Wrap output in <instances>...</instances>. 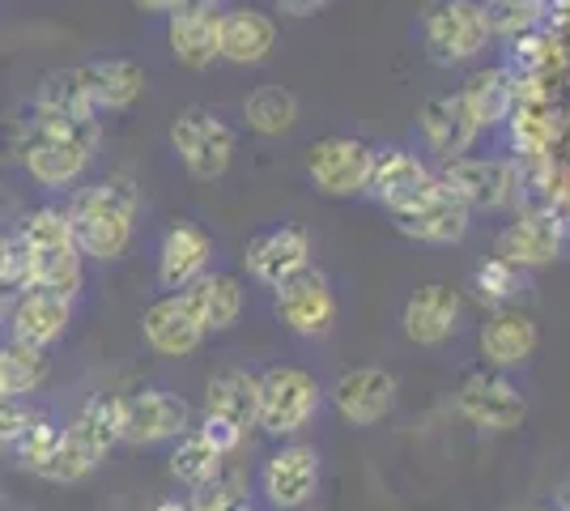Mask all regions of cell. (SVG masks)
I'll return each instance as SVG.
<instances>
[{
    "label": "cell",
    "mask_w": 570,
    "mask_h": 511,
    "mask_svg": "<svg viewBox=\"0 0 570 511\" xmlns=\"http://www.w3.org/2000/svg\"><path fill=\"white\" fill-rule=\"evenodd\" d=\"M277 316L298 337H328L336 324V294L328 277L315 265L294 273L285 286H277Z\"/></svg>",
    "instance_id": "7c38bea8"
},
{
    "label": "cell",
    "mask_w": 570,
    "mask_h": 511,
    "mask_svg": "<svg viewBox=\"0 0 570 511\" xmlns=\"http://www.w3.org/2000/svg\"><path fill=\"white\" fill-rule=\"evenodd\" d=\"M69 320H72V298L22 286V291L13 294L9 312H4V333H9V341L48 350V345H56V341L65 337Z\"/></svg>",
    "instance_id": "5bb4252c"
},
{
    "label": "cell",
    "mask_w": 570,
    "mask_h": 511,
    "mask_svg": "<svg viewBox=\"0 0 570 511\" xmlns=\"http://www.w3.org/2000/svg\"><path fill=\"white\" fill-rule=\"evenodd\" d=\"M520 291H528V277H523L520 265H511V261H485V265L476 268V294L481 298H490V303H511Z\"/></svg>",
    "instance_id": "d590c367"
},
{
    "label": "cell",
    "mask_w": 570,
    "mask_h": 511,
    "mask_svg": "<svg viewBox=\"0 0 570 511\" xmlns=\"http://www.w3.org/2000/svg\"><path fill=\"white\" fill-rule=\"evenodd\" d=\"M455 410L481 431H515L528 417V396L520 392V384H511L499 371H473L460 384Z\"/></svg>",
    "instance_id": "8fae6325"
},
{
    "label": "cell",
    "mask_w": 570,
    "mask_h": 511,
    "mask_svg": "<svg viewBox=\"0 0 570 511\" xmlns=\"http://www.w3.org/2000/svg\"><path fill=\"white\" fill-rule=\"evenodd\" d=\"M18 291H22V247H18L13 235L0 230V316L9 312Z\"/></svg>",
    "instance_id": "74e56055"
},
{
    "label": "cell",
    "mask_w": 570,
    "mask_h": 511,
    "mask_svg": "<svg viewBox=\"0 0 570 511\" xmlns=\"http://www.w3.org/2000/svg\"><path fill=\"white\" fill-rule=\"evenodd\" d=\"M170 149L179 154V163L188 167L191 179L214 184L230 170L235 158V128L222 120L209 107H184L170 120Z\"/></svg>",
    "instance_id": "277c9868"
},
{
    "label": "cell",
    "mask_w": 570,
    "mask_h": 511,
    "mask_svg": "<svg viewBox=\"0 0 570 511\" xmlns=\"http://www.w3.org/2000/svg\"><path fill=\"white\" fill-rule=\"evenodd\" d=\"M528 511H562V508H528Z\"/></svg>",
    "instance_id": "f6af8a7d"
},
{
    "label": "cell",
    "mask_w": 570,
    "mask_h": 511,
    "mask_svg": "<svg viewBox=\"0 0 570 511\" xmlns=\"http://www.w3.org/2000/svg\"><path fill=\"white\" fill-rule=\"evenodd\" d=\"M541 9H546V0H485L490 30H494V35H507V39L528 35V30L537 26V18H541Z\"/></svg>",
    "instance_id": "e575fe53"
},
{
    "label": "cell",
    "mask_w": 570,
    "mask_h": 511,
    "mask_svg": "<svg viewBox=\"0 0 570 511\" xmlns=\"http://www.w3.org/2000/svg\"><path fill=\"white\" fill-rule=\"evenodd\" d=\"M417 124H422L426 146L434 149L439 158H460V154H469V146L481 137V128H476V120L469 116L460 90H455V95L430 98L426 107H422V120Z\"/></svg>",
    "instance_id": "603a6c76"
},
{
    "label": "cell",
    "mask_w": 570,
    "mask_h": 511,
    "mask_svg": "<svg viewBox=\"0 0 570 511\" xmlns=\"http://www.w3.org/2000/svg\"><path fill=\"white\" fill-rule=\"evenodd\" d=\"M191 511H252L238 494H230V490H222V487H200V499L191 503Z\"/></svg>",
    "instance_id": "ab89813d"
},
{
    "label": "cell",
    "mask_w": 570,
    "mask_h": 511,
    "mask_svg": "<svg viewBox=\"0 0 570 511\" xmlns=\"http://www.w3.org/2000/svg\"><path fill=\"white\" fill-rule=\"evenodd\" d=\"M494 39L485 4L481 0H439L426 13V51L439 65H464L476 60Z\"/></svg>",
    "instance_id": "8992f818"
},
{
    "label": "cell",
    "mask_w": 570,
    "mask_h": 511,
    "mask_svg": "<svg viewBox=\"0 0 570 511\" xmlns=\"http://www.w3.org/2000/svg\"><path fill=\"white\" fill-rule=\"evenodd\" d=\"M13 239L22 247V286L77 298L81 282H86V268H81L86 256H81V247L72 239V226L65 209H56V205L30 209L22 226L13 230Z\"/></svg>",
    "instance_id": "3957f363"
},
{
    "label": "cell",
    "mask_w": 570,
    "mask_h": 511,
    "mask_svg": "<svg viewBox=\"0 0 570 511\" xmlns=\"http://www.w3.org/2000/svg\"><path fill=\"white\" fill-rule=\"evenodd\" d=\"M43 380H48L43 350L22 345V341H4L0 345V396H30Z\"/></svg>",
    "instance_id": "836d02e7"
},
{
    "label": "cell",
    "mask_w": 570,
    "mask_h": 511,
    "mask_svg": "<svg viewBox=\"0 0 570 511\" xmlns=\"http://www.w3.org/2000/svg\"><path fill=\"white\" fill-rule=\"evenodd\" d=\"M154 511H191V508H184L179 499H167V503H158V508H154Z\"/></svg>",
    "instance_id": "ee69618b"
},
{
    "label": "cell",
    "mask_w": 570,
    "mask_h": 511,
    "mask_svg": "<svg viewBox=\"0 0 570 511\" xmlns=\"http://www.w3.org/2000/svg\"><path fill=\"white\" fill-rule=\"evenodd\" d=\"M81 77H86V90L98 111H128L145 95V69L124 56L90 60V65H81Z\"/></svg>",
    "instance_id": "83f0119b"
},
{
    "label": "cell",
    "mask_w": 570,
    "mask_h": 511,
    "mask_svg": "<svg viewBox=\"0 0 570 511\" xmlns=\"http://www.w3.org/2000/svg\"><path fill=\"white\" fill-rule=\"evenodd\" d=\"M179 294L188 298V307L196 312L205 333H226L238 320V312H243V291H238V282L226 277V273H214V268H209L205 277H196L188 291H179Z\"/></svg>",
    "instance_id": "f1b7e54d"
},
{
    "label": "cell",
    "mask_w": 570,
    "mask_h": 511,
    "mask_svg": "<svg viewBox=\"0 0 570 511\" xmlns=\"http://www.w3.org/2000/svg\"><path fill=\"white\" fill-rule=\"evenodd\" d=\"M77 422H81L102 448L119 443V396L116 392H98V396H90V401L81 405Z\"/></svg>",
    "instance_id": "8d00e7d4"
},
{
    "label": "cell",
    "mask_w": 570,
    "mask_h": 511,
    "mask_svg": "<svg viewBox=\"0 0 570 511\" xmlns=\"http://www.w3.org/2000/svg\"><path fill=\"white\" fill-rule=\"evenodd\" d=\"M439 184L469 209H502L520 196V170L507 158H443Z\"/></svg>",
    "instance_id": "ba28073f"
},
{
    "label": "cell",
    "mask_w": 570,
    "mask_h": 511,
    "mask_svg": "<svg viewBox=\"0 0 570 511\" xmlns=\"http://www.w3.org/2000/svg\"><path fill=\"white\" fill-rule=\"evenodd\" d=\"M137 209H141V196H137L128 175H111V179H98L90 188H77L65 214H69L72 239L81 247V256L102 261V265L119 261L132 247Z\"/></svg>",
    "instance_id": "6da1fadb"
},
{
    "label": "cell",
    "mask_w": 570,
    "mask_h": 511,
    "mask_svg": "<svg viewBox=\"0 0 570 511\" xmlns=\"http://www.w3.org/2000/svg\"><path fill=\"white\" fill-rule=\"evenodd\" d=\"M371 163L375 149L357 137H324L320 146L311 149L307 175L315 184V193L324 196H362L366 179H371Z\"/></svg>",
    "instance_id": "4fadbf2b"
},
{
    "label": "cell",
    "mask_w": 570,
    "mask_h": 511,
    "mask_svg": "<svg viewBox=\"0 0 570 511\" xmlns=\"http://www.w3.org/2000/svg\"><path fill=\"white\" fill-rule=\"evenodd\" d=\"M333 405L350 426H375L396 405V380L380 366H357L336 380Z\"/></svg>",
    "instance_id": "d6986e66"
},
{
    "label": "cell",
    "mask_w": 570,
    "mask_h": 511,
    "mask_svg": "<svg viewBox=\"0 0 570 511\" xmlns=\"http://www.w3.org/2000/svg\"><path fill=\"white\" fill-rule=\"evenodd\" d=\"M243 120L261 137H282L298 124V98L285 86H261L243 98Z\"/></svg>",
    "instance_id": "d6a6232c"
},
{
    "label": "cell",
    "mask_w": 570,
    "mask_h": 511,
    "mask_svg": "<svg viewBox=\"0 0 570 511\" xmlns=\"http://www.w3.org/2000/svg\"><path fill=\"white\" fill-rule=\"evenodd\" d=\"M481 354L485 363L499 366V371H515L537 354V324L532 316H523L515 307H502L485 320L481 328Z\"/></svg>",
    "instance_id": "d4e9b609"
},
{
    "label": "cell",
    "mask_w": 570,
    "mask_h": 511,
    "mask_svg": "<svg viewBox=\"0 0 570 511\" xmlns=\"http://www.w3.org/2000/svg\"><path fill=\"white\" fill-rule=\"evenodd\" d=\"M217 26H222V4L217 0H179L167 13V43L170 56L184 69H209L217 60Z\"/></svg>",
    "instance_id": "9a60e30c"
},
{
    "label": "cell",
    "mask_w": 570,
    "mask_h": 511,
    "mask_svg": "<svg viewBox=\"0 0 570 511\" xmlns=\"http://www.w3.org/2000/svg\"><path fill=\"white\" fill-rule=\"evenodd\" d=\"M277 43V22L264 9H222L217 26V60L226 65H261Z\"/></svg>",
    "instance_id": "44dd1931"
},
{
    "label": "cell",
    "mask_w": 570,
    "mask_h": 511,
    "mask_svg": "<svg viewBox=\"0 0 570 511\" xmlns=\"http://www.w3.org/2000/svg\"><path fill=\"white\" fill-rule=\"evenodd\" d=\"M35 417L39 414L30 410V401H26V396H0V443L9 448V443L22 435Z\"/></svg>",
    "instance_id": "f35d334b"
},
{
    "label": "cell",
    "mask_w": 570,
    "mask_h": 511,
    "mask_svg": "<svg viewBox=\"0 0 570 511\" xmlns=\"http://www.w3.org/2000/svg\"><path fill=\"white\" fill-rule=\"evenodd\" d=\"M499 261H511L520 268H541L549 261H558L562 252V230L558 222L546 218V214H528V218L511 222L499 235Z\"/></svg>",
    "instance_id": "4316f807"
},
{
    "label": "cell",
    "mask_w": 570,
    "mask_h": 511,
    "mask_svg": "<svg viewBox=\"0 0 570 511\" xmlns=\"http://www.w3.org/2000/svg\"><path fill=\"white\" fill-rule=\"evenodd\" d=\"M324 4H333V0H277V9H282L285 18H307V13L324 9Z\"/></svg>",
    "instance_id": "b9f144b4"
},
{
    "label": "cell",
    "mask_w": 570,
    "mask_h": 511,
    "mask_svg": "<svg viewBox=\"0 0 570 511\" xmlns=\"http://www.w3.org/2000/svg\"><path fill=\"white\" fill-rule=\"evenodd\" d=\"M222 456H226V452L200 435V426H196V431L188 426V431L179 435V443H175V452H170V473H175V482L200 490V487H209V482H217Z\"/></svg>",
    "instance_id": "4dcf8cb0"
},
{
    "label": "cell",
    "mask_w": 570,
    "mask_h": 511,
    "mask_svg": "<svg viewBox=\"0 0 570 511\" xmlns=\"http://www.w3.org/2000/svg\"><path fill=\"white\" fill-rule=\"evenodd\" d=\"M205 414L230 422L243 435L252 426H261V375H247L243 366L214 371V380L205 389Z\"/></svg>",
    "instance_id": "7402d4cb"
},
{
    "label": "cell",
    "mask_w": 570,
    "mask_h": 511,
    "mask_svg": "<svg viewBox=\"0 0 570 511\" xmlns=\"http://www.w3.org/2000/svg\"><path fill=\"white\" fill-rule=\"evenodd\" d=\"M132 4H137L141 13H170L179 0H132Z\"/></svg>",
    "instance_id": "7bdbcfd3"
},
{
    "label": "cell",
    "mask_w": 570,
    "mask_h": 511,
    "mask_svg": "<svg viewBox=\"0 0 570 511\" xmlns=\"http://www.w3.org/2000/svg\"><path fill=\"white\" fill-rule=\"evenodd\" d=\"M469 214H473V209H469L464 200H455V196L439 184V175H434L409 205L392 209V222H396L401 235L417 239V244L452 247L469 235Z\"/></svg>",
    "instance_id": "52a82bcc"
},
{
    "label": "cell",
    "mask_w": 570,
    "mask_h": 511,
    "mask_svg": "<svg viewBox=\"0 0 570 511\" xmlns=\"http://www.w3.org/2000/svg\"><path fill=\"white\" fill-rule=\"evenodd\" d=\"M460 98H464V107H469V116L476 120V128L485 132V128H494L511 111L515 90H511V77L502 73V69H481V73H473L464 81Z\"/></svg>",
    "instance_id": "1f68e13d"
},
{
    "label": "cell",
    "mask_w": 570,
    "mask_h": 511,
    "mask_svg": "<svg viewBox=\"0 0 570 511\" xmlns=\"http://www.w3.org/2000/svg\"><path fill=\"white\" fill-rule=\"evenodd\" d=\"M35 111H56V116H72V120H98V107L90 90H86V77L81 69H56L39 81V95H35Z\"/></svg>",
    "instance_id": "f546056e"
},
{
    "label": "cell",
    "mask_w": 570,
    "mask_h": 511,
    "mask_svg": "<svg viewBox=\"0 0 570 511\" xmlns=\"http://www.w3.org/2000/svg\"><path fill=\"white\" fill-rule=\"evenodd\" d=\"M320 405H324V392L303 366H273L261 375V426L268 435H298L315 422Z\"/></svg>",
    "instance_id": "5b68a950"
},
{
    "label": "cell",
    "mask_w": 570,
    "mask_h": 511,
    "mask_svg": "<svg viewBox=\"0 0 570 511\" xmlns=\"http://www.w3.org/2000/svg\"><path fill=\"white\" fill-rule=\"evenodd\" d=\"M98 141H102L98 120H72V116H56V111H35L22 141V167L39 188L65 193L95 163Z\"/></svg>",
    "instance_id": "7a4b0ae2"
},
{
    "label": "cell",
    "mask_w": 570,
    "mask_h": 511,
    "mask_svg": "<svg viewBox=\"0 0 570 511\" xmlns=\"http://www.w3.org/2000/svg\"><path fill=\"white\" fill-rule=\"evenodd\" d=\"M430 179H434V170H430L417 154H409V149H401V146L375 149L371 179H366V193L362 196L380 200L387 209H401V205H409L413 196L426 188Z\"/></svg>",
    "instance_id": "ffe728a7"
},
{
    "label": "cell",
    "mask_w": 570,
    "mask_h": 511,
    "mask_svg": "<svg viewBox=\"0 0 570 511\" xmlns=\"http://www.w3.org/2000/svg\"><path fill=\"white\" fill-rule=\"evenodd\" d=\"M460 328V294L448 286H422L404 303V333L417 345H443Z\"/></svg>",
    "instance_id": "cb8c5ba5"
},
{
    "label": "cell",
    "mask_w": 570,
    "mask_h": 511,
    "mask_svg": "<svg viewBox=\"0 0 570 511\" xmlns=\"http://www.w3.org/2000/svg\"><path fill=\"white\" fill-rule=\"evenodd\" d=\"M320 478H324V456L311 443H285L264 461L261 490L277 511H294L307 508L320 494Z\"/></svg>",
    "instance_id": "30bf717a"
},
{
    "label": "cell",
    "mask_w": 570,
    "mask_h": 511,
    "mask_svg": "<svg viewBox=\"0 0 570 511\" xmlns=\"http://www.w3.org/2000/svg\"><path fill=\"white\" fill-rule=\"evenodd\" d=\"M191 426V410L184 396L167 389H145L119 396V443H167Z\"/></svg>",
    "instance_id": "9c48e42d"
},
{
    "label": "cell",
    "mask_w": 570,
    "mask_h": 511,
    "mask_svg": "<svg viewBox=\"0 0 570 511\" xmlns=\"http://www.w3.org/2000/svg\"><path fill=\"white\" fill-rule=\"evenodd\" d=\"M209 268H214V239L196 222H175L158 244V286L179 294Z\"/></svg>",
    "instance_id": "e0dca14e"
},
{
    "label": "cell",
    "mask_w": 570,
    "mask_h": 511,
    "mask_svg": "<svg viewBox=\"0 0 570 511\" xmlns=\"http://www.w3.org/2000/svg\"><path fill=\"white\" fill-rule=\"evenodd\" d=\"M102 443H98L77 417L72 422H65L60 426V435H56V443H51V452L43 456V464L35 469V478H48V482H81V478H90L98 469V461H102Z\"/></svg>",
    "instance_id": "484cf974"
},
{
    "label": "cell",
    "mask_w": 570,
    "mask_h": 511,
    "mask_svg": "<svg viewBox=\"0 0 570 511\" xmlns=\"http://www.w3.org/2000/svg\"><path fill=\"white\" fill-rule=\"evenodd\" d=\"M243 265L252 273V282H261L264 291H277L311 265V235L303 226H273L247 244Z\"/></svg>",
    "instance_id": "2e32d148"
},
{
    "label": "cell",
    "mask_w": 570,
    "mask_h": 511,
    "mask_svg": "<svg viewBox=\"0 0 570 511\" xmlns=\"http://www.w3.org/2000/svg\"><path fill=\"white\" fill-rule=\"evenodd\" d=\"M200 435L209 439L214 448H222L226 456H230L238 443H243V431H235L230 422H222V417H214V414H205V422H200Z\"/></svg>",
    "instance_id": "60d3db41"
},
{
    "label": "cell",
    "mask_w": 570,
    "mask_h": 511,
    "mask_svg": "<svg viewBox=\"0 0 570 511\" xmlns=\"http://www.w3.org/2000/svg\"><path fill=\"white\" fill-rule=\"evenodd\" d=\"M141 337L163 358H188L191 350L205 341V328H200V320H196L184 294H167V298L145 307Z\"/></svg>",
    "instance_id": "ac0fdd59"
}]
</instances>
